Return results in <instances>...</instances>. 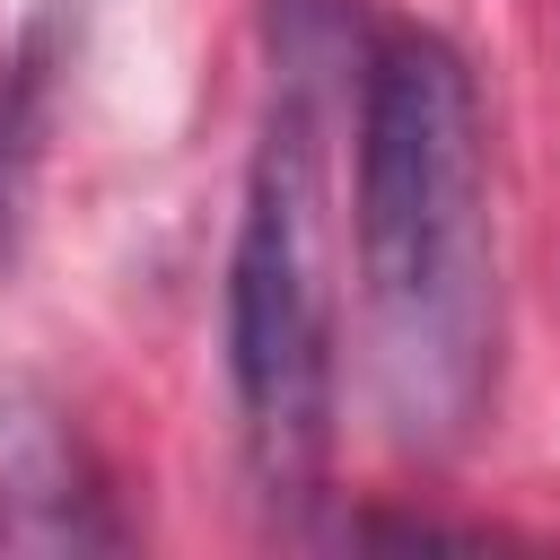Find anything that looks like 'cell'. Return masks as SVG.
Instances as JSON below:
<instances>
[{
    "label": "cell",
    "mask_w": 560,
    "mask_h": 560,
    "mask_svg": "<svg viewBox=\"0 0 560 560\" xmlns=\"http://www.w3.org/2000/svg\"><path fill=\"white\" fill-rule=\"evenodd\" d=\"M0 542H18V551L122 542L79 429L35 385H0Z\"/></svg>",
    "instance_id": "obj_3"
},
{
    "label": "cell",
    "mask_w": 560,
    "mask_h": 560,
    "mask_svg": "<svg viewBox=\"0 0 560 560\" xmlns=\"http://www.w3.org/2000/svg\"><path fill=\"white\" fill-rule=\"evenodd\" d=\"M359 26L341 0H271V122L245 175L228 254V385L262 499H315L332 455V245H324V131L350 88Z\"/></svg>",
    "instance_id": "obj_2"
},
{
    "label": "cell",
    "mask_w": 560,
    "mask_h": 560,
    "mask_svg": "<svg viewBox=\"0 0 560 560\" xmlns=\"http://www.w3.org/2000/svg\"><path fill=\"white\" fill-rule=\"evenodd\" d=\"M359 298L394 438L455 446L490 394V158L446 35H385L359 70Z\"/></svg>",
    "instance_id": "obj_1"
}]
</instances>
